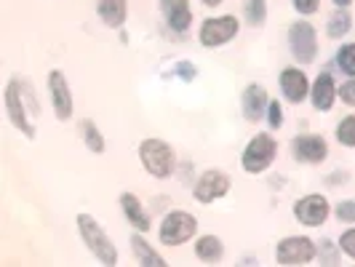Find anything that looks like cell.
Here are the masks:
<instances>
[{
	"label": "cell",
	"instance_id": "6da1fadb",
	"mask_svg": "<svg viewBox=\"0 0 355 267\" xmlns=\"http://www.w3.org/2000/svg\"><path fill=\"white\" fill-rule=\"evenodd\" d=\"M78 230L86 243V249L102 262V265H118V251L115 243L107 238V232L99 227V222L91 214H78Z\"/></svg>",
	"mask_w": 355,
	"mask_h": 267
},
{
	"label": "cell",
	"instance_id": "7a4b0ae2",
	"mask_svg": "<svg viewBox=\"0 0 355 267\" xmlns=\"http://www.w3.org/2000/svg\"><path fill=\"white\" fill-rule=\"evenodd\" d=\"M139 158H142L144 171L158 179L171 177L174 163H177V155H174L171 144H166L163 139H144L139 144Z\"/></svg>",
	"mask_w": 355,
	"mask_h": 267
},
{
	"label": "cell",
	"instance_id": "3957f363",
	"mask_svg": "<svg viewBox=\"0 0 355 267\" xmlns=\"http://www.w3.org/2000/svg\"><path fill=\"white\" fill-rule=\"evenodd\" d=\"M278 155V144L270 134H257L251 137V142L243 150V169L249 174H262L272 166V160Z\"/></svg>",
	"mask_w": 355,
	"mask_h": 267
},
{
	"label": "cell",
	"instance_id": "277c9868",
	"mask_svg": "<svg viewBox=\"0 0 355 267\" xmlns=\"http://www.w3.org/2000/svg\"><path fill=\"white\" fill-rule=\"evenodd\" d=\"M198 230V219L187 212H171L160 225V243L163 246H182Z\"/></svg>",
	"mask_w": 355,
	"mask_h": 267
},
{
	"label": "cell",
	"instance_id": "5b68a950",
	"mask_svg": "<svg viewBox=\"0 0 355 267\" xmlns=\"http://www.w3.org/2000/svg\"><path fill=\"white\" fill-rule=\"evenodd\" d=\"M288 49L294 53V59H300L302 64L315 62L318 56V33L310 21H294L288 27Z\"/></svg>",
	"mask_w": 355,
	"mask_h": 267
},
{
	"label": "cell",
	"instance_id": "8992f818",
	"mask_svg": "<svg viewBox=\"0 0 355 267\" xmlns=\"http://www.w3.org/2000/svg\"><path fill=\"white\" fill-rule=\"evenodd\" d=\"M6 112H8L11 123L17 126V128L24 134V137H27V139H33V137H35V126L27 121L24 83H21V80H17V78H11V80H8V86H6Z\"/></svg>",
	"mask_w": 355,
	"mask_h": 267
},
{
	"label": "cell",
	"instance_id": "52a82bcc",
	"mask_svg": "<svg viewBox=\"0 0 355 267\" xmlns=\"http://www.w3.org/2000/svg\"><path fill=\"white\" fill-rule=\"evenodd\" d=\"M318 254V246L304 238V235H294V238H284L278 246H275V262L281 265H307L313 262Z\"/></svg>",
	"mask_w": 355,
	"mask_h": 267
},
{
	"label": "cell",
	"instance_id": "ba28073f",
	"mask_svg": "<svg viewBox=\"0 0 355 267\" xmlns=\"http://www.w3.org/2000/svg\"><path fill=\"white\" fill-rule=\"evenodd\" d=\"M238 35V19L235 17H214V19H206L203 21V27H200V43L206 46V49H216V46H225V43H230L232 37Z\"/></svg>",
	"mask_w": 355,
	"mask_h": 267
},
{
	"label": "cell",
	"instance_id": "9c48e42d",
	"mask_svg": "<svg viewBox=\"0 0 355 267\" xmlns=\"http://www.w3.org/2000/svg\"><path fill=\"white\" fill-rule=\"evenodd\" d=\"M49 91H51L53 115H56L59 121H70L72 118V91H70L67 78H64V72H59V70L49 72Z\"/></svg>",
	"mask_w": 355,
	"mask_h": 267
},
{
	"label": "cell",
	"instance_id": "30bf717a",
	"mask_svg": "<svg viewBox=\"0 0 355 267\" xmlns=\"http://www.w3.org/2000/svg\"><path fill=\"white\" fill-rule=\"evenodd\" d=\"M291 153L300 163H323L329 155V144L318 134H302L291 142Z\"/></svg>",
	"mask_w": 355,
	"mask_h": 267
},
{
	"label": "cell",
	"instance_id": "8fae6325",
	"mask_svg": "<svg viewBox=\"0 0 355 267\" xmlns=\"http://www.w3.org/2000/svg\"><path fill=\"white\" fill-rule=\"evenodd\" d=\"M329 200L323 196H304L302 200H297V206H294V216L307 225V227H318L323 225L326 219H329Z\"/></svg>",
	"mask_w": 355,
	"mask_h": 267
},
{
	"label": "cell",
	"instance_id": "7c38bea8",
	"mask_svg": "<svg viewBox=\"0 0 355 267\" xmlns=\"http://www.w3.org/2000/svg\"><path fill=\"white\" fill-rule=\"evenodd\" d=\"M227 193H230V177L222 171H206L196 184V198L200 203H214Z\"/></svg>",
	"mask_w": 355,
	"mask_h": 267
},
{
	"label": "cell",
	"instance_id": "4fadbf2b",
	"mask_svg": "<svg viewBox=\"0 0 355 267\" xmlns=\"http://www.w3.org/2000/svg\"><path fill=\"white\" fill-rule=\"evenodd\" d=\"M281 89H284V96L288 102H302L304 96L310 94V83H307V75L297 67H286L281 72Z\"/></svg>",
	"mask_w": 355,
	"mask_h": 267
},
{
	"label": "cell",
	"instance_id": "5bb4252c",
	"mask_svg": "<svg viewBox=\"0 0 355 267\" xmlns=\"http://www.w3.org/2000/svg\"><path fill=\"white\" fill-rule=\"evenodd\" d=\"M163 17L174 33H187V27L193 24V11L187 0H163Z\"/></svg>",
	"mask_w": 355,
	"mask_h": 267
},
{
	"label": "cell",
	"instance_id": "9a60e30c",
	"mask_svg": "<svg viewBox=\"0 0 355 267\" xmlns=\"http://www.w3.org/2000/svg\"><path fill=\"white\" fill-rule=\"evenodd\" d=\"M310 94H313V105H315V110L329 112V110L334 107V99H337L339 91H337V86H334V78H331L329 72H323V75L315 78V83H313Z\"/></svg>",
	"mask_w": 355,
	"mask_h": 267
},
{
	"label": "cell",
	"instance_id": "2e32d148",
	"mask_svg": "<svg viewBox=\"0 0 355 267\" xmlns=\"http://www.w3.org/2000/svg\"><path fill=\"white\" fill-rule=\"evenodd\" d=\"M267 107H270V99H267V91L262 86H249L243 91V115H246V121H251V123L262 121Z\"/></svg>",
	"mask_w": 355,
	"mask_h": 267
},
{
	"label": "cell",
	"instance_id": "e0dca14e",
	"mask_svg": "<svg viewBox=\"0 0 355 267\" xmlns=\"http://www.w3.org/2000/svg\"><path fill=\"white\" fill-rule=\"evenodd\" d=\"M96 11L107 27H123L125 17H128V3L125 0H96Z\"/></svg>",
	"mask_w": 355,
	"mask_h": 267
},
{
	"label": "cell",
	"instance_id": "ac0fdd59",
	"mask_svg": "<svg viewBox=\"0 0 355 267\" xmlns=\"http://www.w3.org/2000/svg\"><path fill=\"white\" fill-rule=\"evenodd\" d=\"M121 209H123L125 219H128V222H131V225H134L139 232L150 230V216L144 214L142 203H139V198H137V196L123 193V196H121Z\"/></svg>",
	"mask_w": 355,
	"mask_h": 267
},
{
	"label": "cell",
	"instance_id": "d6986e66",
	"mask_svg": "<svg viewBox=\"0 0 355 267\" xmlns=\"http://www.w3.org/2000/svg\"><path fill=\"white\" fill-rule=\"evenodd\" d=\"M196 254L200 262H219L222 254H225V246H222V241L216 235H203V238H198Z\"/></svg>",
	"mask_w": 355,
	"mask_h": 267
},
{
	"label": "cell",
	"instance_id": "ffe728a7",
	"mask_svg": "<svg viewBox=\"0 0 355 267\" xmlns=\"http://www.w3.org/2000/svg\"><path fill=\"white\" fill-rule=\"evenodd\" d=\"M131 249H134V254H137V259L142 262V265H153V267H163L166 265V259L160 257L158 251L153 249L147 241H144L142 235H134L131 238Z\"/></svg>",
	"mask_w": 355,
	"mask_h": 267
},
{
	"label": "cell",
	"instance_id": "44dd1931",
	"mask_svg": "<svg viewBox=\"0 0 355 267\" xmlns=\"http://www.w3.org/2000/svg\"><path fill=\"white\" fill-rule=\"evenodd\" d=\"M80 137H83V142H86V147H89L91 153H96V155H102L105 153V137H102V131L96 128V123L94 121H83L80 123Z\"/></svg>",
	"mask_w": 355,
	"mask_h": 267
},
{
	"label": "cell",
	"instance_id": "7402d4cb",
	"mask_svg": "<svg viewBox=\"0 0 355 267\" xmlns=\"http://www.w3.org/2000/svg\"><path fill=\"white\" fill-rule=\"evenodd\" d=\"M350 27H353V19L350 14L345 11V8H339L337 14H331L329 17V37H342L350 33Z\"/></svg>",
	"mask_w": 355,
	"mask_h": 267
},
{
	"label": "cell",
	"instance_id": "603a6c76",
	"mask_svg": "<svg viewBox=\"0 0 355 267\" xmlns=\"http://www.w3.org/2000/svg\"><path fill=\"white\" fill-rule=\"evenodd\" d=\"M243 17H246V21H249L251 27H262L267 19V3L265 0H246Z\"/></svg>",
	"mask_w": 355,
	"mask_h": 267
},
{
	"label": "cell",
	"instance_id": "cb8c5ba5",
	"mask_svg": "<svg viewBox=\"0 0 355 267\" xmlns=\"http://www.w3.org/2000/svg\"><path fill=\"white\" fill-rule=\"evenodd\" d=\"M337 139L345 144V147H355V115H347V118L339 121Z\"/></svg>",
	"mask_w": 355,
	"mask_h": 267
},
{
	"label": "cell",
	"instance_id": "d4e9b609",
	"mask_svg": "<svg viewBox=\"0 0 355 267\" xmlns=\"http://www.w3.org/2000/svg\"><path fill=\"white\" fill-rule=\"evenodd\" d=\"M337 64L342 72H347L350 78H355V43H347L342 46L337 53Z\"/></svg>",
	"mask_w": 355,
	"mask_h": 267
},
{
	"label": "cell",
	"instance_id": "484cf974",
	"mask_svg": "<svg viewBox=\"0 0 355 267\" xmlns=\"http://www.w3.org/2000/svg\"><path fill=\"white\" fill-rule=\"evenodd\" d=\"M267 121H270V128H281V126H284L281 102H270V107H267Z\"/></svg>",
	"mask_w": 355,
	"mask_h": 267
},
{
	"label": "cell",
	"instance_id": "4316f807",
	"mask_svg": "<svg viewBox=\"0 0 355 267\" xmlns=\"http://www.w3.org/2000/svg\"><path fill=\"white\" fill-rule=\"evenodd\" d=\"M339 249L345 251L350 259H355V230H345L339 238Z\"/></svg>",
	"mask_w": 355,
	"mask_h": 267
},
{
	"label": "cell",
	"instance_id": "83f0119b",
	"mask_svg": "<svg viewBox=\"0 0 355 267\" xmlns=\"http://www.w3.org/2000/svg\"><path fill=\"white\" fill-rule=\"evenodd\" d=\"M339 222H355V200H342L337 206Z\"/></svg>",
	"mask_w": 355,
	"mask_h": 267
},
{
	"label": "cell",
	"instance_id": "f1b7e54d",
	"mask_svg": "<svg viewBox=\"0 0 355 267\" xmlns=\"http://www.w3.org/2000/svg\"><path fill=\"white\" fill-rule=\"evenodd\" d=\"M339 96H342V102H345V105L355 107V80H347V83H342V89H339Z\"/></svg>",
	"mask_w": 355,
	"mask_h": 267
},
{
	"label": "cell",
	"instance_id": "f546056e",
	"mask_svg": "<svg viewBox=\"0 0 355 267\" xmlns=\"http://www.w3.org/2000/svg\"><path fill=\"white\" fill-rule=\"evenodd\" d=\"M291 3L300 14H315L318 11V0H291Z\"/></svg>",
	"mask_w": 355,
	"mask_h": 267
},
{
	"label": "cell",
	"instance_id": "4dcf8cb0",
	"mask_svg": "<svg viewBox=\"0 0 355 267\" xmlns=\"http://www.w3.org/2000/svg\"><path fill=\"white\" fill-rule=\"evenodd\" d=\"M174 72H177V75H182V80H193V78L198 75V70L190 64V62H179L177 67H174Z\"/></svg>",
	"mask_w": 355,
	"mask_h": 267
},
{
	"label": "cell",
	"instance_id": "1f68e13d",
	"mask_svg": "<svg viewBox=\"0 0 355 267\" xmlns=\"http://www.w3.org/2000/svg\"><path fill=\"white\" fill-rule=\"evenodd\" d=\"M350 3H353V0H334V6H337V8H347Z\"/></svg>",
	"mask_w": 355,
	"mask_h": 267
},
{
	"label": "cell",
	"instance_id": "d6a6232c",
	"mask_svg": "<svg viewBox=\"0 0 355 267\" xmlns=\"http://www.w3.org/2000/svg\"><path fill=\"white\" fill-rule=\"evenodd\" d=\"M219 3H225V0H203V6H211V8L214 6H219Z\"/></svg>",
	"mask_w": 355,
	"mask_h": 267
}]
</instances>
